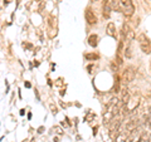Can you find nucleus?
I'll return each instance as SVG.
<instances>
[{
  "label": "nucleus",
  "instance_id": "nucleus-1",
  "mask_svg": "<svg viewBox=\"0 0 151 142\" xmlns=\"http://www.w3.org/2000/svg\"><path fill=\"white\" fill-rule=\"evenodd\" d=\"M120 10L126 16H131L135 13V5L132 0H120Z\"/></svg>",
  "mask_w": 151,
  "mask_h": 142
},
{
  "label": "nucleus",
  "instance_id": "nucleus-2",
  "mask_svg": "<svg viewBox=\"0 0 151 142\" xmlns=\"http://www.w3.org/2000/svg\"><path fill=\"white\" fill-rule=\"evenodd\" d=\"M139 44H140V48L144 53H146V54L151 53V43L149 42V39L146 38L145 34H141L139 37Z\"/></svg>",
  "mask_w": 151,
  "mask_h": 142
},
{
  "label": "nucleus",
  "instance_id": "nucleus-3",
  "mask_svg": "<svg viewBox=\"0 0 151 142\" xmlns=\"http://www.w3.org/2000/svg\"><path fill=\"white\" fill-rule=\"evenodd\" d=\"M134 78H135V72H134V69H132L131 67H130V68H126L125 72H124V74H122V82H124L125 84H127V83L132 82V80H134Z\"/></svg>",
  "mask_w": 151,
  "mask_h": 142
},
{
  "label": "nucleus",
  "instance_id": "nucleus-4",
  "mask_svg": "<svg viewBox=\"0 0 151 142\" xmlns=\"http://www.w3.org/2000/svg\"><path fill=\"white\" fill-rule=\"evenodd\" d=\"M122 37L126 38V40H127V42H131V40L135 38V33H134V30H132L127 24H124V27H122Z\"/></svg>",
  "mask_w": 151,
  "mask_h": 142
},
{
  "label": "nucleus",
  "instance_id": "nucleus-5",
  "mask_svg": "<svg viewBox=\"0 0 151 142\" xmlns=\"http://www.w3.org/2000/svg\"><path fill=\"white\" fill-rule=\"evenodd\" d=\"M84 16H86V22L88 23L89 25H93V24H96V23H97L96 14H94L91 9H87L86 13H84Z\"/></svg>",
  "mask_w": 151,
  "mask_h": 142
},
{
  "label": "nucleus",
  "instance_id": "nucleus-6",
  "mask_svg": "<svg viewBox=\"0 0 151 142\" xmlns=\"http://www.w3.org/2000/svg\"><path fill=\"white\" fill-rule=\"evenodd\" d=\"M106 32H107L108 35L116 38V27H115V24H113V23H108V25H107V28H106Z\"/></svg>",
  "mask_w": 151,
  "mask_h": 142
},
{
  "label": "nucleus",
  "instance_id": "nucleus-7",
  "mask_svg": "<svg viewBox=\"0 0 151 142\" xmlns=\"http://www.w3.org/2000/svg\"><path fill=\"white\" fill-rule=\"evenodd\" d=\"M97 43H98V37L96 34L89 35V38H88V44L91 45V47H97Z\"/></svg>",
  "mask_w": 151,
  "mask_h": 142
},
{
  "label": "nucleus",
  "instance_id": "nucleus-8",
  "mask_svg": "<svg viewBox=\"0 0 151 142\" xmlns=\"http://www.w3.org/2000/svg\"><path fill=\"white\" fill-rule=\"evenodd\" d=\"M103 16L105 18H110V5H108V0H106L103 4Z\"/></svg>",
  "mask_w": 151,
  "mask_h": 142
},
{
  "label": "nucleus",
  "instance_id": "nucleus-9",
  "mask_svg": "<svg viewBox=\"0 0 151 142\" xmlns=\"http://www.w3.org/2000/svg\"><path fill=\"white\" fill-rule=\"evenodd\" d=\"M125 55H126V58H131V48H130V42L127 43V48L125 49Z\"/></svg>",
  "mask_w": 151,
  "mask_h": 142
},
{
  "label": "nucleus",
  "instance_id": "nucleus-10",
  "mask_svg": "<svg viewBox=\"0 0 151 142\" xmlns=\"http://www.w3.org/2000/svg\"><path fill=\"white\" fill-rule=\"evenodd\" d=\"M146 123H147V125L151 127V108L149 110L147 115H146Z\"/></svg>",
  "mask_w": 151,
  "mask_h": 142
},
{
  "label": "nucleus",
  "instance_id": "nucleus-11",
  "mask_svg": "<svg viewBox=\"0 0 151 142\" xmlns=\"http://www.w3.org/2000/svg\"><path fill=\"white\" fill-rule=\"evenodd\" d=\"M86 58H87V59H97L98 55H97V54H87Z\"/></svg>",
  "mask_w": 151,
  "mask_h": 142
},
{
  "label": "nucleus",
  "instance_id": "nucleus-12",
  "mask_svg": "<svg viewBox=\"0 0 151 142\" xmlns=\"http://www.w3.org/2000/svg\"><path fill=\"white\" fill-rule=\"evenodd\" d=\"M139 142H149V140L146 141V140H145V137L142 136V137H141V138H140V141H139Z\"/></svg>",
  "mask_w": 151,
  "mask_h": 142
},
{
  "label": "nucleus",
  "instance_id": "nucleus-13",
  "mask_svg": "<svg viewBox=\"0 0 151 142\" xmlns=\"http://www.w3.org/2000/svg\"><path fill=\"white\" fill-rule=\"evenodd\" d=\"M50 108L53 110V112H54V113H57V108H54V106H53V105H50Z\"/></svg>",
  "mask_w": 151,
  "mask_h": 142
},
{
  "label": "nucleus",
  "instance_id": "nucleus-14",
  "mask_svg": "<svg viewBox=\"0 0 151 142\" xmlns=\"http://www.w3.org/2000/svg\"><path fill=\"white\" fill-rule=\"evenodd\" d=\"M55 130H57V132H58V133H62V130H60V128H59V127H57V128H55Z\"/></svg>",
  "mask_w": 151,
  "mask_h": 142
}]
</instances>
